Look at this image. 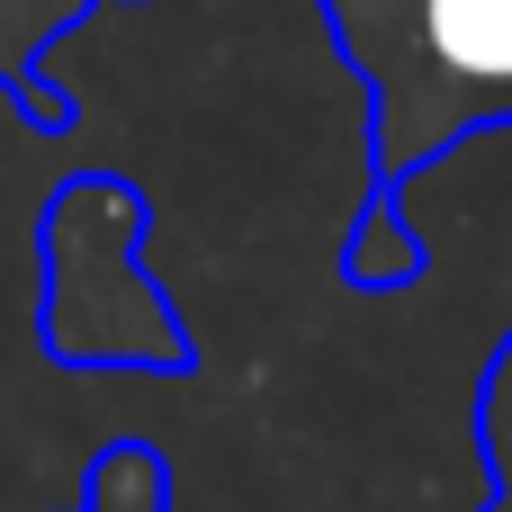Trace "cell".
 I'll return each instance as SVG.
<instances>
[{"instance_id":"cell-3","label":"cell","mask_w":512,"mask_h":512,"mask_svg":"<svg viewBox=\"0 0 512 512\" xmlns=\"http://www.w3.org/2000/svg\"><path fill=\"white\" fill-rule=\"evenodd\" d=\"M90 9H108V0H0V99H9L27 126H72V99L45 90L36 54H45L63 27H81Z\"/></svg>"},{"instance_id":"cell-5","label":"cell","mask_w":512,"mask_h":512,"mask_svg":"<svg viewBox=\"0 0 512 512\" xmlns=\"http://www.w3.org/2000/svg\"><path fill=\"white\" fill-rule=\"evenodd\" d=\"M171 504V477H162V450L144 441H108L81 477V504L72 512H162Z\"/></svg>"},{"instance_id":"cell-7","label":"cell","mask_w":512,"mask_h":512,"mask_svg":"<svg viewBox=\"0 0 512 512\" xmlns=\"http://www.w3.org/2000/svg\"><path fill=\"white\" fill-rule=\"evenodd\" d=\"M108 9H117V0H108Z\"/></svg>"},{"instance_id":"cell-1","label":"cell","mask_w":512,"mask_h":512,"mask_svg":"<svg viewBox=\"0 0 512 512\" xmlns=\"http://www.w3.org/2000/svg\"><path fill=\"white\" fill-rule=\"evenodd\" d=\"M369 108V198L512 126V0H315Z\"/></svg>"},{"instance_id":"cell-6","label":"cell","mask_w":512,"mask_h":512,"mask_svg":"<svg viewBox=\"0 0 512 512\" xmlns=\"http://www.w3.org/2000/svg\"><path fill=\"white\" fill-rule=\"evenodd\" d=\"M477 468H486L477 512H512V333L486 351V378H477Z\"/></svg>"},{"instance_id":"cell-2","label":"cell","mask_w":512,"mask_h":512,"mask_svg":"<svg viewBox=\"0 0 512 512\" xmlns=\"http://www.w3.org/2000/svg\"><path fill=\"white\" fill-rule=\"evenodd\" d=\"M153 198L117 171H72L45 198V360L63 369H153L180 378L198 360L180 306L144 270Z\"/></svg>"},{"instance_id":"cell-4","label":"cell","mask_w":512,"mask_h":512,"mask_svg":"<svg viewBox=\"0 0 512 512\" xmlns=\"http://www.w3.org/2000/svg\"><path fill=\"white\" fill-rule=\"evenodd\" d=\"M423 279V243L405 234V198H360V225L342 243V288L360 297H396Z\"/></svg>"}]
</instances>
